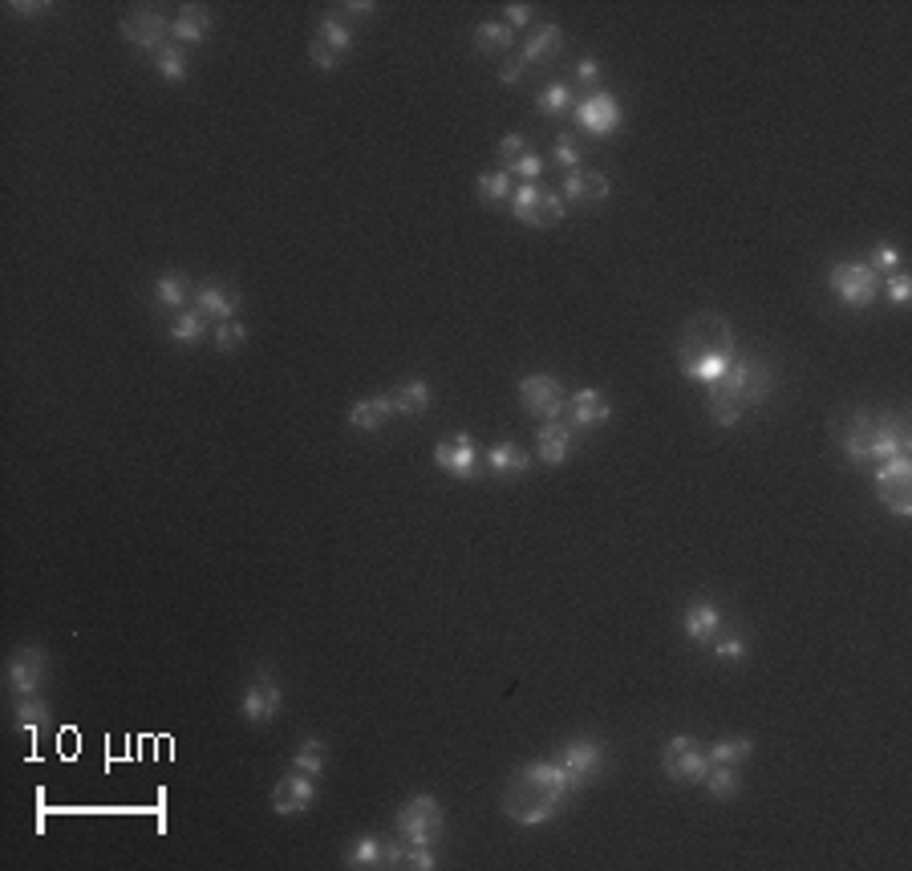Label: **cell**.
<instances>
[{"label": "cell", "mask_w": 912, "mask_h": 871, "mask_svg": "<svg viewBox=\"0 0 912 871\" xmlns=\"http://www.w3.org/2000/svg\"><path fill=\"white\" fill-rule=\"evenodd\" d=\"M576 782L560 762H527L503 786V811L519 827H540L576 795Z\"/></svg>", "instance_id": "obj_1"}, {"label": "cell", "mask_w": 912, "mask_h": 871, "mask_svg": "<svg viewBox=\"0 0 912 871\" xmlns=\"http://www.w3.org/2000/svg\"><path fill=\"white\" fill-rule=\"evenodd\" d=\"M775 389V369L763 357H734V365L706 385V414L714 426L730 430L742 418L758 414Z\"/></svg>", "instance_id": "obj_2"}, {"label": "cell", "mask_w": 912, "mask_h": 871, "mask_svg": "<svg viewBox=\"0 0 912 871\" xmlns=\"http://www.w3.org/2000/svg\"><path fill=\"white\" fill-rule=\"evenodd\" d=\"M673 357H677V369L686 373V377H694L702 385L718 381L734 365V357H738L730 321H726L722 312H714V308L694 312L690 321L681 325V333H677Z\"/></svg>", "instance_id": "obj_3"}, {"label": "cell", "mask_w": 912, "mask_h": 871, "mask_svg": "<svg viewBox=\"0 0 912 871\" xmlns=\"http://www.w3.org/2000/svg\"><path fill=\"white\" fill-rule=\"evenodd\" d=\"M912 446V430L900 414H888V410H856L848 430H844V454L848 462L856 466H876L880 458H892V454H908Z\"/></svg>", "instance_id": "obj_4"}, {"label": "cell", "mask_w": 912, "mask_h": 871, "mask_svg": "<svg viewBox=\"0 0 912 871\" xmlns=\"http://www.w3.org/2000/svg\"><path fill=\"white\" fill-rule=\"evenodd\" d=\"M394 827H398V835H402L406 843L430 847V843L442 839V831H446V811H442V803H438L434 795H414V799H406V803L398 807Z\"/></svg>", "instance_id": "obj_5"}, {"label": "cell", "mask_w": 912, "mask_h": 871, "mask_svg": "<svg viewBox=\"0 0 912 871\" xmlns=\"http://www.w3.org/2000/svg\"><path fill=\"white\" fill-rule=\"evenodd\" d=\"M876 495L880 503L896 515V519H908L912 515V458L908 454H892V458H880L876 470Z\"/></svg>", "instance_id": "obj_6"}, {"label": "cell", "mask_w": 912, "mask_h": 871, "mask_svg": "<svg viewBox=\"0 0 912 871\" xmlns=\"http://www.w3.org/2000/svg\"><path fill=\"white\" fill-rule=\"evenodd\" d=\"M280 705H284V685H280L276 673L260 661L256 673H252L248 685H244L240 714H244V722H252V726H272L276 714H280Z\"/></svg>", "instance_id": "obj_7"}, {"label": "cell", "mask_w": 912, "mask_h": 871, "mask_svg": "<svg viewBox=\"0 0 912 871\" xmlns=\"http://www.w3.org/2000/svg\"><path fill=\"white\" fill-rule=\"evenodd\" d=\"M827 288H831V296L840 300V304L864 312V308H872L876 296H880V276H876L868 264H831Z\"/></svg>", "instance_id": "obj_8"}, {"label": "cell", "mask_w": 912, "mask_h": 871, "mask_svg": "<svg viewBox=\"0 0 912 871\" xmlns=\"http://www.w3.org/2000/svg\"><path fill=\"white\" fill-rule=\"evenodd\" d=\"M118 33H122V41L134 45L138 53L155 57L163 45H171V17H167L163 9L142 5V9H130V13L118 21Z\"/></svg>", "instance_id": "obj_9"}, {"label": "cell", "mask_w": 912, "mask_h": 871, "mask_svg": "<svg viewBox=\"0 0 912 871\" xmlns=\"http://www.w3.org/2000/svg\"><path fill=\"white\" fill-rule=\"evenodd\" d=\"M710 750L694 738V734H677L661 746V770L673 778V782H702L706 770H710Z\"/></svg>", "instance_id": "obj_10"}, {"label": "cell", "mask_w": 912, "mask_h": 871, "mask_svg": "<svg viewBox=\"0 0 912 871\" xmlns=\"http://www.w3.org/2000/svg\"><path fill=\"white\" fill-rule=\"evenodd\" d=\"M519 402L536 422H556V418H564L568 393L552 373H527L519 381Z\"/></svg>", "instance_id": "obj_11"}, {"label": "cell", "mask_w": 912, "mask_h": 871, "mask_svg": "<svg viewBox=\"0 0 912 871\" xmlns=\"http://www.w3.org/2000/svg\"><path fill=\"white\" fill-rule=\"evenodd\" d=\"M572 118H576V126H580L588 138H608V134H617V130L625 126V110H621V102L608 94V90L584 94V98L572 106Z\"/></svg>", "instance_id": "obj_12"}, {"label": "cell", "mask_w": 912, "mask_h": 871, "mask_svg": "<svg viewBox=\"0 0 912 871\" xmlns=\"http://www.w3.org/2000/svg\"><path fill=\"white\" fill-rule=\"evenodd\" d=\"M49 677V653L41 645H17L5 661V685L13 697H29V693H41Z\"/></svg>", "instance_id": "obj_13"}, {"label": "cell", "mask_w": 912, "mask_h": 871, "mask_svg": "<svg viewBox=\"0 0 912 871\" xmlns=\"http://www.w3.org/2000/svg\"><path fill=\"white\" fill-rule=\"evenodd\" d=\"M434 466L446 470L450 479L471 483V479H479V474H483V454H479V446H475L471 434H446L434 446Z\"/></svg>", "instance_id": "obj_14"}, {"label": "cell", "mask_w": 912, "mask_h": 871, "mask_svg": "<svg viewBox=\"0 0 912 871\" xmlns=\"http://www.w3.org/2000/svg\"><path fill=\"white\" fill-rule=\"evenodd\" d=\"M556 762L572 774L576 786H584V782H592V778L604 770V746H600L596 738L580 734V738H568V742L556 750Z\"/></svg>", "instance_id": "obj_15"}, {"label": "cell", "mask_w": 912, "mask_h": 871, "mask_svg": "<svg viewBox=\"0 0 912 871\" xmlns=\"http://www.w3.org/2000/svg\"><path fill=\"white\" fill-rule=\"evenodd\" d=\"M317 803V778L304 770H288L276 786H272V811L276 815H304Z\"/></svg>", "instance_id": "obj_16"}, {"label": "cell", "mask_w": 912, "mask_h": 871, "mask_svg": "<svg viewBox=\"0 0 912 871\" xmlns=\"http://www.w3.org/2000/svg\"><path fill=\"white\" fill-rule=\"evenodd\" d=\"M191 308H199L207 321H236V312H240V292L236 288H227L219 280H203L195 284V296H191Z\"/></svg>", "instance_id": "obj_17"}, {"label": "cell", "mask_w": 912, "mask_h": 871, "mask_svg": "<svg viewBox=\"0 0 912 871\" xmlns=\"http://www.w3.org/2000/svg\"><path fill=\"white\" fill-rule=\"evenodd\" d=\"M608 414H613V406H608V398L600 389H576L568 393V406H564V422L572 430H596L608 422Z\"/></svg>", "instance_id": "obj_18"}, {"label": "cell", "mask_w": 912, "mask_h": 871, "mask_svg": "<svg viewBox=\"0 0 912 871\" xmlns=\"http://www.w3.org/2000/svg\"><path fill=\"white\" fill-rule=\"evenodd\" d=\"M722 624H726V616H722V608L710 604V600H694L686 612H681V632H686L694 645H710V641L718 637Z\"/></svg>", "instance_id": "obj_19"}, {"label": "cell", "mask_w": 912, "mask_h": 871, "mask_svg": "<svg viewBox=\"0 0 912 871\" xmlns=\"http://www.w3.org/2000/svg\"><path fill=\"white\" fill-rule=\"evenodd\" d=\"M572 434H576V430H572L564 418L540 422V430H536V458H540L544 466H564L568 454H572Z\"/></svg>", "instance_id": "obj_20"}, {"label": "cell", "mask_w": 912, "mask_h": 871, "mask_svg": "<svg viewBox=\"0 0 912 871\" xmlns=\"http://www.w3.org/2000/svg\"><path fill=\"white\" fill-rule=\"evenodd\" d=\"M564 53V29L560 25H540V29H531V37L523 41V49L515 53L523 61V69L531 65H548Z\"/></svg>", "instance_id": "obj_21"}, {"label": "cell", "mask_w": 912, "mask_h": 871, "mask_svg": "<svg viewBox=\"0 0 912 871\" xmlns=\"http://www.w3.org/2000/svg\"><path fill=\"white\" fill-rule=\"evenodd\" d=\"M211 25H215L211 9H203V5H183V9L171 17V41H175V45H203V41L211 37Z\"/></svg>", "instance_id": "obj_22"}, {"label": "cell", "mask_w": 912, "mask_h": 871, "mask_svg": "<svg viewBox=\"0 0 912 871\" xmlns=\"http://www.w3.org/2000/svg\"><path fill=\"white\" fill-rule=\"evenodd\" d=\"M483 466L495 474V479H519V474L531 470V454H527L519 442L503 438V442H495V446L483 454Z\"/></svg>", "instance_id": "obj_23"}, {"label": "cell", "mask_w": 912, "mask_h": 871, "mask_svg": "<svg viewBox=\"0 0 912 871\" xmlns=\"http://www.w3.org/2000/svg\"><path fill=\"white\" fill-rule=\"evenodd\" d=\"M394 418V398L390 393H373V398H361L349 406V426L361 434H377L386 422Z\"/></svg>", "instance_id": "obj_24"}, {"label": "cell", "mask_w": 912, "mask_h": 871, "mask_svg": "<svg viewBox=\"0 0 912 871\" xmlns=\"http://www.w3.org/2000/svg\"><path fill=\"white\" fill-rule=\"evenodd\" d=\"M191 296H195V284L187 280V272L171 268V272H159L155 276V304L167 308L171 316L183 312V308H191Z\"/></svg>", "instance_id": "obj_25"}, {"label": "cell", "mask_w": 912, "mask_h": 871, "mask_svg": "<svg viewBox=\"0 0 912 871\" xmlns=\"http://www.w3.org/2000/svg\"><path fill=\"white\" fill-rule=\"evenodd\" d=\"M13 722L25 734H41V730L53 726V714H49V705H45L41 693H29V697H13Z\"/></svg>", "instance_id": "obj_26"}, {"label": "cell", "mask_w": 912, "mask_h": 871, "mask_svg": "<svg viewBox=\"0 0 912 871\" xmlns=\"http://www.w3.org/2000/svg\"><path fill=\"white\" fill-rule=\"evenodd\" d=\"M471 41H475V53H483V57H507L515 49V29L503 21H483V25H475Z\"/></svg>", "instance_id": "obj_27"}, {"label": "cell", "mask_w": 912, "mask_h": 871, "mask_svg": "<svg viewBox=\"0 0 912 871\" xmlns=\"http://www.w3.org/2000/svg\"><path fill=\"white\" fill-rule=\"evenodd\" d=\"M386 851H390V839H382V835H361V839H353L349 843V851H345V867H386Z\"/></svg>", "instance_id": "obj_28"}, {"label": "cell", "mask_w": 912, "mask_h": 871, "mask_svg": "<svg viewBox=\"0 0 912 871\" xmlns=\"http://www.w3.org/2000/svg\"><path fill=\"white\" fill-rule=\"evenodd\" d=\"M394 414H402V418H410V414H422V410H430V402H434V389H430V381H406V385H398L394 393Z\"/></svg>", "instance_id": "obj_29"}, {"label": "cell", "mask_w": 912, "mask_h": 871, "mask_svg": "<svg viewBox=\"0 0 912 871\" xmlns=\"http://www.w3.org/2000/svg\"><path fill=\"white\" fill-rule=\"evenodd\" d=\"M706 790H710V799L714 803H730V799H738V790H742V774H738V766H722V762H714L710 770H706Z\"/></svg>", "instance_id": "obj_30"}, {"label": "cell", "mask_w": 912, "mask_h": 871, "mask_svg": "<svg viewBox=\"0 0 912 871\" xmlns=\"http://www.w3.org/2000/svg\"><path fill=\"white\" fill-rule=\"evenodd\" d=\"M325 766H329V746H325V738L309 734V738H304V742L296 746V754H292V770H304V774L321 778V774H325Z\"/></svg>", "instance_id": "obj_31"}, {"label": "cell", "mask_w": 912, "mask_h": 871, "mask_svg": "<svg viewBox=\"0 0 912 871\" xmlns=\"http://www.w3.org/2000/svg\"><path fill=\"white\" fill-rule=\"evenodd\" d=\"M150 65H155L159 69V77H163V82H171V86H183L187 82V49L183 45H163L155 57H150Z\"/></svg>", "instance_id": "obj_32"}, {"label": "cell", "mask_w": 912, "mask_h": 871, "mask_svg": "<svg viewBox=\"0 0 912 871\" xmlns=\"http://www.w3.org/2000/svg\"><path fill=\"white\" fill-rule=\"evenodd\" d=\"M317 41H325L337 57H345L349 49H353V29L341 21V13H325L321 21H317V33H313Z\"/></svg>", "instance_id": "obj_33"}, {"label": "cell", "mask_w": 912, "mask_h": 871, "mask_svg": "<svg viewBox=\"0 0 912 871\" xmlns=\"http://www.w3.org/2000/svg\"><path fill=\"white\" fill-rule=\"evenodd\" d=\"M203 333H207V316H203L199 308H183V312L171 316V341H179V345H199Z\"/></svg>", "instance_id": "obj_34"}, {"label": "cell", "mask_w": 912, "mask_h": 871, "mask_svg": "<svg viewBox=\"0 0 912 871\" xmlns=\"http://www.w3.org/2000/svg\"><path fill=\"white\" fill-rule=\"evenodd\" d=\"M564 199H560V191H552V187H544L540 191V199H536V207H531V215H527V227H556V223H564Z\"/></svg>", "instance_id": "obj_35"}, {"label": "cell", "mask_w": 912, "mask_h": 871, "mask_svg": "<svg viewBox=\"0 0 912 871\" xmlns=\"http://www.w3.org/2000/svg\"><path fill=\"white\" fill-rule=\"evenodd\" d=\"M536 106H540V114H548V118H564V114H572V106H576L572 86H568V82H548V86L540 90Z\"/></svg>", "instance_id": "obj_36"}, {"label": "cell", "mask_w": 912, "mask_h": 871, "mask_svg": "<svg viewBox=\"0 0 912 871\" xmlns=\"http://www.w3.org/2000/svg\"><path fill=\"white\" fill-rule=\"evenodd\" d=\"M710 653L722 661V665H738L742 657H746V637H742V632L738 628H718V637L710 641Z\"/></svg>", "instance_id": "obj_37"}, {"label": "cell", "mask_w": 912, "mask_h": 871, "mask_svg": "<svg viewBox=\"0 0 912 871\" xmlns=\"http://www.w3.org/2000/svg\"><path fill=\"white\" fill-rule=\"evenodd\" d=\"M475 191H479L483 203H499V199H511L515 179H511L503 167H499V171H483V175L475 179Z\"/></svg>", "instance_id": "obj_38"}, {"label": "cell", "mask_w": 912, "mask_h": 871, "mask_svg": "<svg viewBox=\"0 0 912 871\" xmlns=\"http://www.w3.org/2000/svg\"><path fill=\"white\" fill-rule=\"evenodd\" d=\"M710 750V762H722V766H742L750 754H754V742L750 738H718Z\"/></svg>", "instance_id": "obj_39"}, {"label": "cell", "mask_w": 912, "mask_h": 871, "mask_svg": "<svg viewBox=\"0 0 912 871\" xmlns=\"http://www.w3.org/2000/svg\"><path fill=\"white\" fill-rule=\"evenodd\" d=\"M552 158H556V167L568 175V171H580V163H584V146H580V138L576 134H556V142H552Z\"/></svg>", "instance_id": "obj_40"}, {"label": "cell", "mask_w": 912, "mask_h": 871, "mask_svg": "<svg viewBox=\"0 0 912 871\" xmlns=\"http://www.w3.org/2000/svg\"><path fill=\"white\" fill-rule=\"evenodd\" d=\"M248 345V329L240 321H219L215 325V349L219 353H240Z\"/></svg>", "instance_id": "obj_41"}, {"label": "cell", "mask_w": 912, "mask_h": 871, "mask_svg": "<svg viewBox=\"0 0 912 871\" xmlns=\"http://www.w3.org/2000/svg\"><path fill=\"white\" fill-rule=\"evenodd\" d=\"M511 179H519V183H540V175H544V158L536 154V150H523L519 158L511 167H503Z\"/></svg>", "instance_id": "obj_42"}, {"label": "cell", "mask_w": 912, "mask_h": 871, "mask_svg": "<svg viewBox=\"0 0 912 871\" xmlns=\"http://www.w3.org/2000/svg\"><path fill=\"white\" fill-rule=\"evenodd\" d=\"M540 191H544V183H515V191H511V215L519 223H527V215H531V207H536Z\"/></svg>", "instance_id": "obj_43"}, {"label": "cell", "mask_w": 912, "mask_h": 871, "mask_svg": "<svg viewBox=\"0 0 912 871\" xmlns=\"http://www.w3.org/2000/svg\"><path fill=\"white\" fill-rule=\"evenodd\" d=\"M868 268L884 280V276H892V272H900V252L892 248V244H876L872 248V260H868Z\"/></svg>", "instance_id": "obj_44"}, {"label": "cell", "mask_w": 912, "mask_h": 871, "mask_svg": "<svg viewBox=\"0 0 912 871\" xmlns=\"http://www.w3.org/2000/svg\"><path fill=\"white\" fill-rule=\"evenodd\" d=\"M880 284H884V292H888V300H892L896 308H904V304H908V296H912V284H908L904 268H900V272H892V276H884Z\"/></svg>", "instance_id": "obj_45"}, {"label": "cell", "mask_w": 912, "mask_h": 871, "mask_svg": "<svg viewBox=\"0 0 912 871\" xmlns=\"http://www.w3.org/2000/svg\"><path fill=\"white\" fill-rule=\"evenodd\" d=\"M398 867H410V871H434L438 867V859H434V851L430 847H414V843H406V855H402V863Z\"/></svg>", "instance_id": "obj_46"}, {"label": "cell", "mask_w": 912, "mask_h": 871, "mask_svg": "<svg viewBox=\"0 0 912 871\" xmlns=\"http://www.w3.org/2000/svg\"><path fill=\"white\" fill-rule=\"evenodd\" d=\"M608 199V179L600 171H584V195L580 203H604Z\"/></svg>", "instance_id": "obj_47"}, {"label": "cell", "mask_w": 912, "mask_h": 871, "mask_svg": "<svg viewBox=\"0 0 912 871\" xmlns=\"http://www.w3.org/2000/svg\"><path fill=\"white\" fill-rule=\"evenodd\" d=\"M495 150H499V163H503V167H511V163H515V158H519V154L527 150V138H523V134H503Z\"/></svg>", "instance_id": "obj_48"}, {"label": "cell", "mask_w": 912, "mask_h": 871, "mask_svg": "<svg viewBox=\"0 0 912 871\" xmlns=\"http://www.w3.org/2000/svg\"><path fill=\"white\" fill-rule=\"evenodd\" d=\"M309 61H313V65H317V69H325V73H329V69H337V65H341V57H337V53H333V49H329V45H325V41H317V37H313V41H309Z\"/></svg>", "instance_id": "obj_49"}, {"label": "cell", "mask_w": 912, "mask_h": 871, "mask_svg": "<svg viewBox=\"0 0 912 871\" xmlns=\"http://www.w3.org/2000/svg\"><path fill=\"white\" fill-rule=\"evenodd\" d=\"M576 82H584L588 94L600 90V61H596V57H580V61H576Z\"/></svg>", "instance_id": "obj_50"}, {"label": "cell", "mask_w": 912, "mask_h": 871, "mask_svg": "<svg viewBox=\"0 0 912 871\" xmlns=\"http://www.w3.org/2000/svg\"><path fill=\"white\" fill-rule=\"evenodd\" d=\"M531 21H536V5H507L503 9V25H511V29H527Z\"/></svg>", "instance_id": "obj_51"}, {"label": "cell", "mask_w": 912, "mask_h": 871, "mask_svg": "<svg viewBox=\"0 0 912 871\" xmlns=\"http://www.w3.org/2000/svg\"><path fill=\"white\" fill-rule=\"evenodd\" d=\"M53 5H45V0H41V5H33V0H9V5H5V13H25V17H45Z\"/></svg>", "instance_id": "obj_52"}, {"label": "cell", "mask_w": 912, "mask_h": 871, "mask_svg": "<svg viewBox=\"0 0 912 871\" xmlns=\"http://www.w3.org/2000/svg\"><path fill=\"white\" fill-rule=\"evenodd\" d=\"M523 73H527V69H523V61H519V57H507V61L499 65V82H503V86H515Z\"/></svg>", "instance_id": "obj_53"}, {"label": "cell", "mask_w": 912, "mask_h": 871, "mask_svg": "<svg viewBox=\"0 0 912 871\" xmlns=\"http://www.w3.org/2000/svg\"><path fill=\"white\" fill-rule=\"evenodd\" d=\"M341 13H353V17H373L377 5L373 0H349V5H341Z\"/></svg>", "instance_id": "obj_54"}]
</instances>
